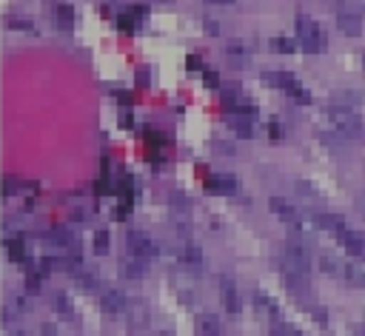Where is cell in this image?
Wrapping results in <instances>:
<instances>
[{
  "mask_svg": "<svg viewBox=\"0 0 365 336\" xmlns=\"http://www.w3.org/2000/svg\"><path fill=\"white\" fill-rule=\"evenodd\" d=\"M180 259H182V265L191 268V271H200V265H202V253H200L197 245H185L182 253H180Z\"/></svg>",
  "mask_w": 365,
  "mask_h": 336,
  "instance_id": "cell-13",
  "label": "cell"
},
{
  "mask_svg": "<svg viewBox=\"0 0 365 336\" xmlns=\"http://www.w3.org/2000/svg\"><path fill=\"white\" fill-rule=\"evenodd\" d=\"M336 26L342 28V34L356 37V34L362 31V17H359L354 9H339V11H336Z\"/></svg>",
  "mask_w": 365,
  "mask_h": 336,
  "instance_id": "cell-8",
  "label": "cell"
},
{
  "mask_svg": "<svg viewBox=\"0 0 365 336\" xmlns=\"http://www.w3.org/2000/svg\"><path fill=\"white\" fill-rule=\"evenodd\" d=\"M211 3H234V0H211Z\"/></svg>",
  "mask_w": 365,
  "mask_h": 336,
  "instance_id": "cell-32",
  "label": "cell"
},
{
  "mask_svg": "<svg viewBox=\"0 0 365 336\" xmlns=\"http://www.w3.org/2000/svg\"><path fill=\"white\" fill-rule=\"evenodd\" d=\"M257 308H259V310H265L268 316H277V305H274L268 296H257Z\"/></svg>",
  "mask_w": 365,
  "mask_h": 336,
  "instance_id": "cell-23",
  "label": "cell"
},
{
  "mask_svg": "<svg viewBox=\"0 0 365 336\" xmlns=\"http://www.w3.org/2000/svg\"><path fill=\"white\" fill-rule=\"evenodd\" d=\"M202 74H205V83H208L211 88H217V85H220V80L214 77V71H202Z\"/></svg>",
  "mask_w": 365,
  "mask_h": 336,
  "instance_id": "cell-27",
  "label": "cell"
},
{
  "mask_svg": "<svg viewBox=\"0 0 365 336\" xmlns=\"http://www.w3.org/2000/svg\"><path fill=\"white\" fill-rule=\"evenodd\" d=\"M140 85H148V71H140Z\"/></svg>",
  "mask_w": 365,
  "mask_h": 336,
  "instance_id": "cell-30",
  "label": "cell"
},
{
  "mask_svg": "<svg viewBox=\"0 0 365 336\" xmlns=\"http://www.w3.org/2000/svg\"><path fill=\"white\" fill-rule=\"evenodd\" d=\"M328 120H331V125H334L342 137H356V134L362 131V117L356 114V108L331 105V108H328Z\"/></svg>",
  "mask_w": 365,
  "mask_h": 336,
  "instance_id": "cell-3",
  "label": "cell"
},
{
  "mask_svg": "<svg viewBox=\"0 0 365 336\" xmlns=\"http://www.w3.org/2000/svg\"><path fill=\"white\" fill-rule=\"evenodd\" d=\"M200 336H222V327H220V319L214 316H202L200 319V327H197Z\"/></svg>",
  "mask_w": 365,
  "mask_h": 336,
  "instance_id": "cell-15",
  "label": "cell"
},
{
  "mask_svg": "<svg viewBox=\"0 0 365 336\" xmlns=\"http://www.w3.org/2000/svg\"><path fill=\"white\" fill-rule=\"evenodd\" d=\"M163 336H171V333H163Z\"/></svg>",
  "mask_w": 365,
  "mask_h": 336,
  "instance_id": "cell-33",
  "label": "cell"
},
{
  "mask_svg": "<svg viewBox=\"0 0 365 336\" xmlns=\"http://www.w3.org/2000/svg\"><path fill=\"white\" fill-rule=\"evenodd\" d=\"M265 83H268V85H274V88L288 91L299 105H308V103H311V94L299 85V80H297L294 74H285V71H268V74H265Z\"/></svg>",
  "mask_w": 365,
  "mask_h": 336,
  "instance_id": "cell-4",
  "label": "cell"
},
{
  "mask_svg": "<svg viewBox=\"0 0 365 336\" xmlns=\"http://www.w3.org/2000/svg\"><path fill=\"white\" fill-rule=\"evenodd\" d=\"M106 248H108V236L106 233H97V251L106 253Z\"/></svg>",
  "mask_w": 365,
  "mask_h": 336,
  "instance_id": "cell-26",
  "label": "cell"
},
{
  "mask_svg": "<svg viewBox=\"0 0 365 336\" xmlns=\"http://www.w3.org/2000/svg\"><path fill=\"white\" fill-rule=\"evenodd\" d=\"M154 253H157V245L151 242L148 233H143V231H131V233H128V256H131L137 265L151 262Z\"/></svg>",
  "mask_w": 365,
  "mask_h": 336,
  "instance_id": "cell-5",
  "label": "cell"
},
{
  "mask_svg": "<svg viewBox=\"0 0 365 336\" xmlns=\"http://www.w3.org/2000/svg\"><path fill=\"white\" fill-rule=\"evenodd\" d=\"M271 48L279 51V54H291V51H297V40H291V37H271Z\"/></svg>",
  "mask_w": 365,
  "mask_h": 336,
  "instance_id": "cell-19",
  "label": "cell"
},
{
  "mask_svg": "<svg viewBox=\"0 0 365 336\" xmlns=\"http://www.w3.org/2000/svg\"><path fill=\"white\" fill-rule=\"evenodd\" d=\"M271 336H299V330L288 322H277V325H271Z\"/></svg>",
  "mask_w": 365,
  "mask_h": 336,
  "instance_id": "cell-21",
  "label": "cell"
},
{
  "mask_svg": "<svg viewBox=\"0 0 365 336\" xmlns=\"http://www.w3.org/2000/svg\"><path fill=\"white\" fill-rule=\"evenodd\" d=\"M220 299H222L228 313H240V293H237V288H234V282L228 276L220 279Z\"/></svg>",
  "mask_w": 365,
  "mask_h": 336,
  "instance_id": "cell-10",
  "label": "cell"
},
{
  "mask_svg": "<svg viewBox=\"0 0 365 336\" xmlns=\"http://www.w3.org/2000/svg\"><path fill=\"white\" fill-rule=\"evenodd\" d=\"M54 17H57V26H60V28H71V23H74V11H71V6H66V3H57Z\"/></svg>",
  "mask_w": 365,
  "mask_h": 336,
  "instance_id": "cell-16",
  "label": "cell"
},
{
  "mask_svg": "<svg viewBox=\"0 0 365 336\" xmlns=\"http://www.w3.org/2000/svg\"><path fill=\"white\" fill-rule=\"evenodd\" d=\"M342 273H345L348 285H354V288H365V259H351V262L342 268Z\"/></svg>",
  "mask_w": 365,
  "mask_h": 336,
  "instance_id": "cell-12",
  "label": "cell"
},
{
  "mask_svg": "<svg viewBox=\"0 0 365 336\" xmlns=\"http://www.w3.org/2000/svg\"><path fill=\"white\" fill-rule=\"evenodd\" d=\"M362 208H365V199H362Z\"/></svg>",
  "mask_w": 365,
  "mask_h": 336,
  "instance_id": "cell-35",
  "label": "cell"
},
{
  "mask_svg": "<svg viewBox=\"0 0 365 336\" xmlns=\"http://www.w3.org/2000/svg\"><path fill=\"white\" fill-rule=\"evenodd\" d=\"M339 242H342V248L348 251L351 259H365V233L362 231H345L339 236Z\"/></svg>",
  "mask_w": 365,
  "mask_h": 336,
  "instance_id": "cell-7",
  "label": "cell"
},
{
  "mask_svg": "<svg viewBox=\"0 0 365 336\" xmlns=\"http://www.w3.org/2000/svg\"><path fill=\"white\" fill-rule=\"evenodd\" d=\"M362 65H365V57H362Z\"/></svg>",
  "mask_w": 365,
  "mask_h": 336,
  "instance_id": "cell-34",
  "label": "cell"
},
{
  "mask_svg": "<svg viewBox=\"0 0 365 336\" xmlns=\"http://www.w3.org/2000/svg\"><path fill=\"white\" fill-rule=\"evenodd\" d=\"M228 125L234 128L237 137H251V134H254V125H251V120H245V117H234V114H231Z\"/></svg>",
  "mask_w": 365,
  "mask_h": 336,
  "instance_id": "cell-17",
  "label": "cell"
},
{
  "mask_svg": "<svg viewBox=\"0 0 365 336\" xmlns=\"http://www.w3.org/2000/svg\"><path fill=\"white\" fill-rule=\"evenodd\" d=\"M40 336H57V333H54V327H43Z\"/></svg>",
  "mask_w": 365,
  "mask_h": 336,
  "instance_id": "cell-31",
  "label": "cell"
},
{
  "mask_svg": "<svg viewBox=\"0 0 365 336\" xmlns=\"http://www.w3.org/2000/svg\"><path fill=\"white\" fill-rule=\"evenodd\" d=\"M228 60H231V63H237V65L248 63V51H245V46H240V43H231V46H228Z\"/></svg>",
  "mask_w": 365,
  "mask_h": 336,
  "instance_id": "cell-20",
  "label": "cell"
},
{
  "mask_svg": "<svg viewBox=\"0 0 365 336\" xmlns=\"http://www.w3.org/2000/svg\"><path fill=\"white\" fill-rule=\"evenodd\" d=\"M6 26L17 28V31H31V20H29V17H14V14H9V17H6Z\"/></svg>",
  "mask_w": 365,
  "mask_h": 336,
  "instance_id": "cell-22",
  "label": "cell"
},
{
  "mask_svg": "<svg viewBox=\"0 0 365 336\" xmlns=\"http://www.w3.org/2000/svg\"><path fill=\"white\" fill-rule=\"evenodd\" d=\"M6 251H9V259H11V262H23V259H26V245H23V239H6Z\"/></svg>",
  "mask_w": 365,
  "mask_h": 336,
  "instance_id": "cell-18",
  "label": "cell"
},
{
  "mask_svg": "<svg viewBox=\"0 0 365 336\" xmlns=\"http://www.w3.org/2000/svg\"><path fill=\"white\" fill-rule=\"evenodd\" d=\"M268 131H271V137H274V140L279 137V125H277V122H271V128H268Z\"/></svg>",
  "mask_w": 365,
  "mask_h": 336,
  "instance_id": "cell-29",
  "label": "cell"
},
{
  "mask_svg": "<svg viewBox=\"0 0 365 336\" xmlns=\"http://www.w3.org/2000/svg\"><path fill=\"white\" fill-rule=\"evenodd\" d=\"M297 43H299L308 54H319V51H325L328 37H325V28H322L314 17L299 14V17H297Z\"/></svg>",
  "mask_w": 365,
  "mask_h": 336,
  "instance_id": "cell-2",
  "label": "cell"
},
{
  "mask_svg": "<svg viewBox=\"0 0 365 336\" xmlns=\"http://www.w3.org/2000/svg\"><path fill=\"white\" fill-rule=\"evenodd\" d=\"M271 211H274V216L277 219H282L285 225H291V228H297V231H302L305 228V216H302V211H297L291 202H285V199H279V196H271Z\"/></svg>",
  "mask_w": 365,
  "mask_h": 336,
  "instance_id": "cell-6",
  "label": "cell"
},
{
  "mask_svg": "<svg viewBox=\"0 0 365 336\" xmlns=\"http://www.w3.org/2000/svg\"><path fill=\"white\" fill-rule=\"evenodd\" d=\"M103 310H106V313H123V310H125L123 293H117V290H108V293L103 296Z\"/></svg>",
  "mask_w": 365,
  "mask_h": 336,
  "instance_id": "cell-14",
  "label": "cell"
},
{
  "mask_svg": "<svg viewBox=\"0 0 365 336\" xmlns=\"http://www.w3.org/2000/svg\"><path fill=\"white\" fill-rule=\"evenodd\" d=\"M322 271L325 273H334L336 271V259L334 256H322Z\"/></svg>",
  "mask_w": 365,
  "mask_h": 336,
  "instance_id": "cell-25",
  "label": "cell"
},
{
  "mask_svg": "<svg viewBox=\"0 0 365 336\" xmlns=\"http://www.w3.org/2000/svg\"><path fill=\"white\" fill-rule=\"evenodd\" d=\"M54 308H57V310H60V313H63V316H68V313H71V308H68V305H66V296H60V293H57V296H54Z\"/></svg>",
  "mask_w": 365,
  "mask_h": 336,
  "instance_id": "cell-24",
  "label": "cell"
},
{
  "mask_svg": "<svg viewBox=\"0 0 365 336\" xmlns=\"http://www.w3.org/2000/svg\"><path fill=\"white\" fill-rule=\"evenodd\" d=\"M308 268H311V259H308V251L299 245V242H288L282 248V256H279V271L285 276V282L291 288H299L308 276Z\"/></svg>",
  "mask_w": 365,
  "mask_h": 336,
  "instance_id": "cell-1",
  "label": "cell"
},
{
  "mask_svg": "<svg viewBox=\"0 0 365 336\" xmlns=\"http://www.w3.org/2000/svg\"><path fill=\"white\" fill-rule=\"evenodd\" d=\"M205 26H208V31H211V34H220V28H217V23H214V20H205Z\"/></svg>",
  "mask_w": 365,
  "mask_h": 336,
  "instance_id": "cell-28",
  "label": "cell"
},
{
  "mask_svg": "<svg viewBox=\"0 0 365 336\" xmlns=\"http://www.w3.org/2000/svg\"><path fill=\"white\" fill-rule=\"evenodd\" d=\"M314 222H317L325 233H334V236H342V233L348 231L345 222H342V216H336V214H317Z\"/></svg>",
  "mask_w": 365,
  "mask_h": 336,
  "instance_id": "cell-11",
  "label": "cell"
},
{
  "mask_svg": "<svg viewBox=\"0 0 365 336\" xmlns=\"http://www.w3.org/2000/svg\"><path fill=\"white\" fill-rule=\"evenodd\" d=\"M205 188H208L211 194L231 196V194H237V179H234V177H228V174H214V177H208V179H205Z\"/></svg>",
  "mask_w": 365,
  "mask_h": 336,
  "instance_id": "cell-9",
  "label": "cell"
}]
</instances>
